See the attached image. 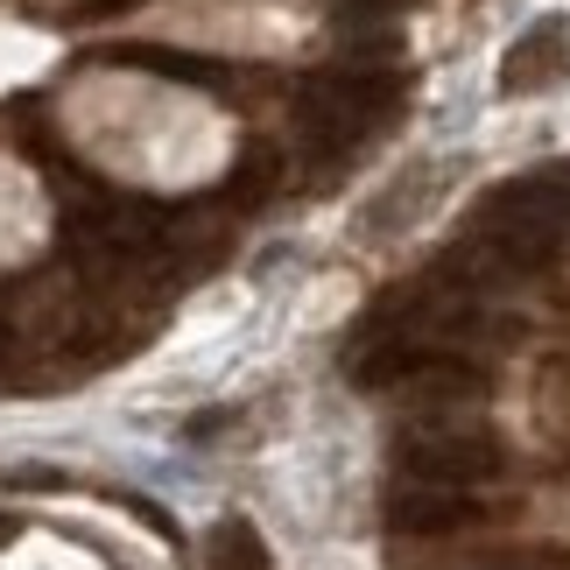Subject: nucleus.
<instances>
[{"mask_svg":"<svg viewBox=\"0 0 570 570\" xmlns=\"http://www.w3.org/2000/svg\"><path fill=\"white\" fill-rule=\"evenodd\" d=\"M381 106H387L381 78L332 71V78H311L296 92V127H303V141H317V148H345V141H360L366 127H374Z\"/></svg>","mask_w":570,"mask_h":570,"instance_id":"1","label":"nucleus"},{"mask_svg":"<svg viewBox=\"0 0 570 570\" xmlns=\"http://www.w3.org/2000/svg\"><path fill=\"white\" fill-rule=\"evenodd\" d=\"M394 465H402V479H423V487H479V479L508 465V451L487 430H415L394 444Z\"/></svg>","mask_w":570,"mask_h":570,"instance_id":"2","label":"nucleus"},{"mask_svg":"<svg viewBox=\"0 0 570 570\" xmlns=\"http://www.w3.org/2000/svg\"><path fill=\"white\" fill-rule=\"evenodd\" d=\"M479 508L465 500V487H423V479H402L387 493V529L394 535H458L472 529Z\"/></svg>","mask_w":570,"mask_h":570,"instance_id":"3","label":"nucleus"},{"mask_svg":"<svg viewBox=\"0 0 570 570\" xmlns=\"http://www.w3.org/2000/svg\"><path fill=\"white\" fill-rule=\"evenodd\" d=\"M563 71H570V21H535L500 63V92H535V85H550Z\"/></svg>","mask_w":570,"mask_h":570,"instance_id":"4","label":"nucleus"},{"mask_svg":"<svg viewBox=\"0 0 570 570\" xmlns=\"http://www.w3.org/2000/svg\"><path fill=\"white\" fill-rule=\"evenodd\" d=\"M415 402H472V394H487V374H479L472 360L458 353H423V366L402 381Z\"/></svg>","mask_w":570,"mask_h":570,"instance_id":"5","label":"nucleus"},{"mask_svg":"<svg viewBox=\"0 0 570 570\" xmlns=\"http://www.w3.org/2000/svg\"><path fill=\"white\" fill-rule=\"evenodd\" d=\"M415 366H423V345H415V338H374V345L353 353V387H366V394L402 387Z\"/></svg>","mask_w":570,"mask_h":570,"instance_id":"6","label":"nucleus"},{"mask_svg":"<svg viewBox=\"0 0 570 570\" xmlns=\"http://www.w3.org/2000/svg\"><path fill=\"white\" fill-rule=\"evenodd\" d=\"M212 570H268V542H261V529L254 521H239V514H226L212 529Z\"/></svg>","mask_w":570,"mask_h":570,"instance_id":"7","label":"nucleus"},{"mask_svg":"<svg viewBox=\"0 0 570 570\" xmlns=\"http://www.w3.org/2000/svg\"><path fill=\"white\" fill-rule=\"evenodd\" d=\"M275 177H282V156H275L268 141H247V156L233 163V197H247V205H254V197L275 190Z\"/></svg>","mask_w":570,"mask_h":570,"instance_id":"8","label":"nucleus"},{"mask_svg":"<svg viewBox=\"0 0 570 570\" xmlns=\"http://www.w3.org/2000/svg\"><path fill=\"white\" fill-rule=\"evenodd\" d=\"M127 63H148V71H169V78H218L212 63H197V57H169V50H127Z\"/></svg>","mask_w":570,"mask_h":570,"instance_id":"9","label":"nucleus"},{"mask_svg":"<svg viewBox=\"0 0 570 570\" xmlns=\"http://www.w3.org/2000/svg\"><path fill=\"white\" fill-rule=\"evenodd\" d=\"M8 479H14V487H29V493H63V487H71V479L50 472V465H14Z\"/></svg>","mask_w":570,"mask_h":570,"instance_id":"10","label":"nucleus"},{"mask_svg":"<svg viewBox=\"0 0 570 570\" xmlns=\"http://www.w3.org/2000/svg\"><path fill=\"white\" fill-rule=\"evenodd\" d=\"M14 535H21V521H14V514H0V550H8Z\"/></svg>","mask_w":570,"mask_h":570,"instance_id":"11","label":"nucleus"}]
</instances>
